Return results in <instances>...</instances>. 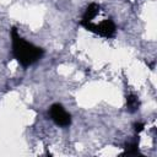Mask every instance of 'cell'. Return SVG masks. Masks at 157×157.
<instances>
[{"mask_svg": "<svg viewBox=\"0 0 157 157\" xmlns=\"http://www.w3.org/2000/svg\"><path fill=\"white\" fill-rule=\"evenodd\" d=\"M10 37H11V54L13 59L22 67L25 69L29 67L31 65H33L34 63H37L43 58L44 49L23 38L18 33L16 27L11 28Z\"/></svg>", "mask_w": 157, "mask_h": 157, "instance_id": "cell-1", "label": "cell"}, {"mask_svg": "<svg viewBox=\"0 0 157 157\" xmlns=\"http://www.w3.org/2000/svg\"><path fill=\"white\" fill-rule=\"evenodd\" d=\"M80 26H82L86 31L98 34L103 38H113L117 33V25L112 18H103L99 22H81Z\"/></svg>", "mask_w": 157, "mask_h": 157, "instance_id": "cell-2", "label": "cell"}, {"mask_svg": "<svg viewBox=\"0 0 157 157\" xmlns=\"http://www.w3.org/2000/svg\"><path fill=\"white\" fill-rule=\"evenodd\" d=\"M48 114L53 123L60 128H69L71 125V114L60 103H53L48 109Z\"/></svg>", "mask_w": 157, "mask_h": 157, "instance_id": "cell-3", "label": "cell"}, {"mask_svg": "<svg viewBox=\"0 0 157 157\" xmlns=\"http://www.w3.org/2000/svg\"><path fill=\"white\" fill-rule=\"evenodd\" d=\"M101 13V6L96 2H91L83 11L82 13V17L80 20V22H91V21H94L96 17Z\"/></svg>", "mask_w": 157, "mask_h": 157, "instance_id": "cell-4", "label": "cell"}, {"mask_svg": "<svg viewBox=\"0 0 157 157\" xmlns=\"http://www.w3.org/2000/svg\"><path fill=\"white\" fill-rule=\"evenodd\" d=\"M126 109L129 113H135L140 109V99L136 94L129 93L126 96Z\"/></svg>", "mask_w": 157, "mask_h": 157, "instance_id": "cell-5", "label": "cell"}, {"mask_svg": "<svg viewBox=\"0 0 157 157\" xmlns=\"http://www.w3.org/2000/svg\"><path fill=\"white\" fill-rule=\"evenodd\" d=\"M121 155H123V156H137V155H140V150H139V139L128 142L126 146L124 147V152H123Z\"/></svg>", "mask_w": 157, "mask_h": 157, "instance_id": "cell-6", "label": "cell"}, {"mask_svg": "<svg viewBox=\"0 0 157 157\" xmlns=\"http://www.w3.org/2000/svg\"><path fill=\"white\" fill-rule=\"evenodd\" d=\"M144 128H145V123H141V121H137V123H135L134 124V130H135V132H141L142 130H144Z\"/></svg>", "mask_w": 157, "mask_h": 157, "instance_id": "cell-7", "label": "cell"}]
</instances>
